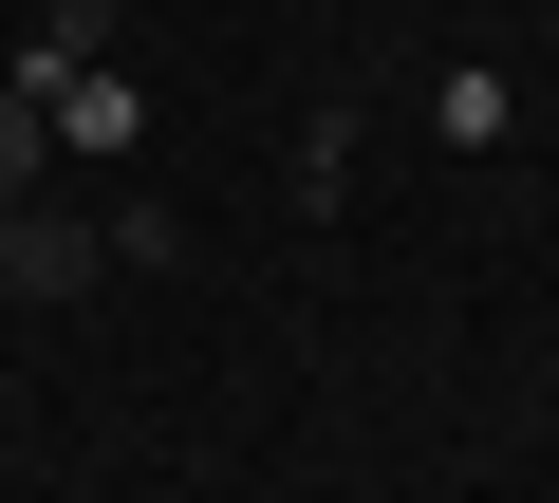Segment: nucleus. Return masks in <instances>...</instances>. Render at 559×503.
<instances>
[{
  "mask_svg": "<svg viewBox=\"0 0 559 503\" xmlns=\"http://www.w3.org/2000/svg\"><path fill=\"white\" fill-rule=\"evenodd\" d=\"M94 280H112V242L75 205H0V299H94Z\"/></svg>",
  "mask_w": 559,
  "mask_h": 503,
  "instance_id": "nucleus-1",
  "label": "nucleus"
},
{
  "mask_svg": "<svg viewBox=\"0 0 559 503\" xmlns=\"http://www.w3.org/2000/svg\"><path fill=\"white\" fill-rule=\"evenodd\" d=\"M38 149H57V112H38V75H0V205H38Z\"/></svg>",
  "mask_w": 559,
  "mask_h": 503,
  "instance_id": "nucleus-2",
  "label": "nucleus"
},
{
  "mask_svg": "<svg viewBox=\"0 0 559 503\" xmlns=\"http://www.w3.org/2000/svg\"><path fill=\"white\" fill-rule=\"evenodd\" d=\"M38 112H57V131H75V149H131V94H112V75H57V94H38Z\"/></svg>",
  "mask_w": 559,
  "mask_h": 503,
  "instance_id": "nucleus-3",
  "label": "nucleus"
}]
</instances>
